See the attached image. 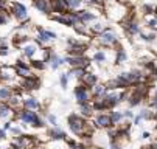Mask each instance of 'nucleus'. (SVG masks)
<instances>
[{
  "label": "nucleus",
  "instance_id": "obj_13",
  "mask_svg": "<svg viewBox=\"0 0 157 149\" xmlns=\"http://www.w3.org/2000/svg\"><path fill=\"white\" fill-rule=\"evenodd\" d=\"M82 82L86 84V86H89V87H94L95 84L98 82V78H97V75H94V73H89V72H86L84 75H82Z\"/></svg>",
  "mask_w": 157,
  "mask_h": 149
},
{
  "label": "nucleus",
  "instance_id": "obj_27",
  "mask_svg": "<svg viewBox=\"0 0 157 149\" xmlns=\"http://www.w3.org/2000/svg\"><path fill=\"white\" fill-rule=\"evenodd\" d=\"M107 59V53L106 51H97L95 54H94V61H97V62H104Z\"/></svg>",
  "mask_w": 157,
  "mask_h": 149
},
{
  "label": "nucleus",
  "instance_id": "obj_19",
  "mask_svg": "<svg viewBox=\"0 0 157 149\" xmlns=\"http://www.w3.org/2000/svg\"><path fill=\"white\" fill-rule=\"evenodd\" d=\"M24 87L28 89V90H33V89H37L39 87V79L34 78V76H28L24 82Z\"/></svg>",
  "mask_w": 157,
  "mask_h": 149
},
{
  "label": "nucleus",
  "instance_id": "obj_29",
  "mask_svg": "<svg viewBox=\"0 0 157 149\" xmlns=\"http://www.w3.org/2000/svg\"><path fill=\"white\" fill-rule=\"evenodd\" d=\"M110 117H112V121H114V124H118V123L124 118L123 112H112V114H110Z\"/></svg>",
  "mask_w": 157,
  "mask_h": 149
},
{
  "label": "nucleus",
  "instance_id": "obj_46",
  "mask_svg": "<svg viewBox=\"0 0 157 149\" xmlns=\"http://www.w3.org/2000/svg\"><path fill=\"white\" fill-rule=\"evenodd\" d=\"M5 6V2H3V0H0V8H3Z\"/></svg>",
  "mask_w": 157,
  "mask_h": 149
},
{
  "label": "nucleus",
  "instance_id": "obj_37",
  "mask_svg": "<svg viewBox=\"0 0 157 149\" xmlns=\"http://www.w3.org/2000/svg\"><path fill=\"white\" fill-rule=\"evenodd\" d=\"M82 2L87 3V5H90V6H94V5L100 6V0H82Z\"/></svg>",
  "mask_w": 157,
  "mask_h": 149
},
{
  "label": "nucleus",
  "instance_id": "obj_31",
  "mask_svg": "<svg viewBox=\"0 0 157 149\" xmlns=\"http://www.w3.org/2000/svg\"><path fill=\"white\" fill-rule=\"evenodd\" d=\"M140 115H142V118L143 120H152L155 115H154V110H151V109H145L143 112H140Z\"/></svg>",
  "mask_w": 157,
  "mask_h": 149
},
{
  "label": "nucleus",
  "instance_id": "obj_7",
  "mask_svg": "<svg viewBox=\"0 0 157 149\" xmlns=\"http://www.w3.org/2000/svg\"><path fill=\"white\" fill-rule=\"evenodd\" d=\"M69 9H70L69 0H52V11H55L58 14H64Z\"/></svg>",
  "mask_w": 157,
  "mask_h": 149
},
{
  "label": "nucleus",
  "instance_id": "obj_30",
  "mask_svg": "<svg viewBox=\"0 0 157 149\" xmlns=\"http://www.w3.org/2000/svg\"><path fill=\"white\" fill-rule=\"evenodd\" d=\"M155 36H157L155 33H142V31H140V37H142L145 42H152V40L155 39Z\"/></svg>",
  "mask_w": 157,
  "mask_h": 149
},
{
  "label": "nucleus",
  "instance_id": "obj_28",
  "mask_svg": "<svg viewBox=\"0 0 157 149\" xmlns=\"http://www.w3.org/2000/svg\"><path fill=\"white\" fill-rule=\"evenodd\" d=\"M146 25L149 28H157V17H152L151 14L146 16Z\"/></svg>",
  "mask_w": 157,
  "mask_h": 149
},
{
  "label": "nucleus",
  "instance_id": "obj_6",
  "mask_svg": "<svg viewBox=\"0 0 157 149\" xmlns=\"http://www.w3.org/2000/svg\"><path fill=\"white\" fill-rule=\"evenodd\" d=\"M75 98L78 101V104L81 102H87V101H90L89 98H90V93H89V86H86V84H79V86L75 87Z\"/></svg>",
  "mask_w": 157,
  "mask_h": 149
},
{
  "label": "nucleus",
  "instance_id": "obj_34",
  "mask_svg": "<svg viewBox=\"0 0 157 149\" xmlns=\"http://www.w3.org/2000/svg\"><path fill=\"white\" fill-rule=\"evenodd\" d=\"M31 65H33L34 69L44 70V69H45V61H33V62H31Z\"/></svg>",
  "mask_w": 157,
  "mask_h": 149
},
{
  "label": "nucleus",
  "instance_id": "obj_14",
  "mask_svg": "<svg viewBox=\"0 0 157 149\" xmlns=\"http://www.w3.org/2000/svg\"><path fill=\"white\" fill-rule=\"evenodd\" d=\"M107 86H101V84H95V86L92 87V93H94V96L95 98H101V96H104L106 93H107Z\"/></svg>",
  "mask_w": 157,
  "mask_h": 149
},
{
  "label": "nucleus",
  "instance_id": "obj_23",
  "mask_svg": "<svg viewBox=\"0 0 157 149\" xmlns=\"http://www.w3.org/2000/svg\"><path fill=\"white\" fill-rule=\"evenodd\" d=\"M84 73H86V69H82V67H72V70L69 72V75L73 78H82Z\"/></svg>",
  "mask_w": 157,
  "mask_h": 149
},
{
  "label": "nucleus",
  "instance_id": "obj_4",
  "mask_svg": "<svg viewBox=\"0 0 157 149\" xmlns=\"http://www.w3.org/2000/svg\"><path fill=\"white\" fill-rule=\"evenodd\" d=\"M107 16L110 19H115V20H120L126 16V8L120 3V2H115L112 3V6L107 8Z\"/></svg>",
  "mask_w": 157,
  "mask_h": 149
},
{
  "label": "nucleus",
  "instance_id": "obj_35",
  "mask_svg": "<svg viewBox=\"0 0 157 149\" xmlns=\"http://www.w3.org/2000/svg\"><path fill=\"white\" fill-rule=\"evenodd\" d=\"M81 2H82V0H69V8L70 9H78Z\"/></svg>",
  "mask_w": 157,
  "mask_h": 149
},
{
  "label": "nucleus",
  "instance_id": "obj_38",
  "mask_svg": "<svg viewBox=\"0 0 157 149\" xmlns=\"http://www.w3.org/2000/svg\"><path fill=\"white\" fill-rule=\"evenodd\" d=\"M123 115H124V118H126V120H132V118H134V114H132L131 110H124V112H123Z\"/></svg>",
  "mask_w": 157,
  "mask_h": 149
},
{
  "label": "nucleus",
  "instance_id": "obj_26",
  "mask_svg": "<svg viewBox=\"0 0 157 149\" xmlns=\"http://www.w3.org/2000/svg\"><path fill=\"white\" fill-rule=\"evenodd\" d=\"M11 98V89L10 87H0V99H10Z\"/></svg>",
  "mask_w": 157,
  "mask_h": 149
},
{
  "label": "nucleus",
  "instance_id": "obj_43",
  "mask_svg": "<svg viewBox=\"0 0 157 149\" xmlns=\"http://www.w3.org/2000/svg\"><path fill=\"white\" fill-rule=\"evenodd\" d=\"M11 132H13V134H16V135H19V134H20V129H19V127H13Z\"/></svg>",
  "mask_w": 157,
  "mask_h": 149
},
{
  "label": "nucleus",
  "instance_id": "obj_39",
  "mask_svg": "<svg viewBox=\"0 0 157 149\" xmlns=\"http://www.w3.org/2000/svg\"><path fill=\"white\" fill-rule=\"evenodd\" d=\"M48 123L53 124V126H56V117L55 115H48Z\"/></svg>",
  "mask_w": 157,
  "mask_h": 149
},
{
  "label": "nucleus",
  "instance_id": "obj_33",
  "mask_svg": "<svg viewBox=\"0 0 157 149\" xmlns=\"http://www.w3.org/2000/svg\"><path fill=\"white\" fill-rule=\"evenodd\" d=\"M69 76H70L69 73H62V75H61V87H62V89H65L67 84H69Z\"/></svg>",
  "mask_w": 157,
  "mask_h": 149
},
{
  "label": "nucleus",
  "instance_id": "obj_5",
  "mask_svg": "<svg viewBox=\"0 0 157 149\" xmlns=\"http://www.w3.org/2000/svg\"><path fill=\"white\" fill-rule=\"evenodd\" d=\"M65 62L67 64H70L72 67H82V69H86L89 64V59L87 58H84L82 54H69L65 58Z\"/></svg>",
  "mask_w": 157,
  "mask_h": 149
},
{
  "label": "nucleus",
  "instance_id": "obj_24",
  "mask_svg": "<svg viewBox=\"0 0 157 149\" xmlns=\"http://www.w3.org/2000/svg\"><path fill=\"white\" fill-rule=\"evenodd\" d=\"M128 59V54L124 50H117V54H115V64L118 65V64H123L124 61Z\"/></svg>",
  "mask_w": 157,
  "mask_h": 149
},
{
  "label": "nucleus",
  "instance_id": "obj_15",
  "mask_svg": "<svg viewBox=\"0 0 157 149\" xmlns=\"http://www.w3.org/2000/svg\"><path fill=\"white\" fill-rule=\"evenodd\" d=\"M48 62H50V67H52L53 70H56V69H59L62 64L65 62V58H61V56H58V54H52V58L48 59Z\"/></svg>",
  "mask_w": 157,
  "mask_h": 149
},
{
  "label": "nucleus",
  "instance_id": "obj_3",
  "mask_svg": "<svg viewBox=\"0 0 157 149\" xmlns=\"http://www.w3.org/2000/svg\"><path fill=\"white\" fill-rule=\"evenodd\" d=\"M20 120L24 121V123L33 124V126H36V127H39V126L44 124L42 120L37 117V114L33 112V109H25V110H22V114H20Z\"/></svg>",
  "mask_w": 157,
  "mask_h": 149
},
{
  "label": "nucleus",
  "instance_id": "obj_45",
  "mask_svg": "<svg viewBox=\"0 0 157 149\" xmlns=\"http://www.w3.org/2000/svg\"><path fill=\"white\" fill-rule=\"evenodd\" d=\"M149 137H151V135H149L148 132H143V138H149Z\"/></svg>",
  "mask_w": 157,
  "mask_h": 149
},
{
  "label": "nucleus",
  "instance_id": "obj_32",
  "mask_svg": "<svg viewBox=\"0 0 157 149\" xmlns=\"http://www.w3.org/2000/svg\"><path fill=\"white\" fill-rule=\"evenodd\" d=\"M11 109L8 107V106H0V118H6L10 115Z\"/></svg>",
  "mask_w": 157,
  "mask_h": 149
},
{
  "label": "nucleus",
  "instance_id": "obj_18",
  "mask_svg": "<svg viewBox=\"0 0 157 149\" xmlns=\"http://www.w3.org/2000/svg\"><path fill=\"white\" fill-rule=\"evenodd\" d=\"M126 31L129 34H140V27L136 20H128L126 22Z\"/></svg>",
  "mask_w": 157,
  "mask_h": 149
},
{
  "label": "nucleus",
  "instance_id": "obj_25",
  "mask_svg": "<svg viewBox=\"0 0 157 149\" xmlns=\"http://www.w3.org/2000/svg\"><path fill=\"white\" fill-rule=\"evenodd\" d=\"M24 106H25L27 109H33V110H34V109L39 107V102H37L34 98H27V99L24 101Z\"/></svg>",
  "mask_w": 157,
  "mask_h": 149
},
{
  "label": "nucleus",
  "instance_id": "obj_9",
  "mask_svg": "<svg viewBox=\"0 0 157 149\" xmlns=\"http://www.w3.org/2000/svg\"><path fill=\"white\" fill-rule=\"evenodd\" d=\"M13 14L19 20H27V17H28L27 8L22 5V3H13Z\"/></svg>",
  "mask_w": 157,
  "mask_h": 149
},
{
  "label": "nucleus",
  "instance_id": "obj_44",
  "mask_svg": "<svg viewBox=\"0 0 157 149\" xmlns=\"http://www.w3.org/2000/svg\"><path fill=\"white\" fill-rule=\"evenodd\" d=\"M2 138H5V131L0 129V140H2Z\"/></svg>",
  "mask_w": 157,
  "mask_h": 149
},
{
  "label": "nucleus",
  "instance_id": "obj_40",
  "mask_svg": "<svg viewBox=\"0 0 157 149\" xmlns=\"http://www.w3.org/2000/svg\"><path fill=\"white\" fill-rule=\"evenodd\" d=\"M0 54H8V48L5 47V44L0 45Z\"/></svg>",
  "mask_w": 157,
  "mask_h": 149
},
{
  "label": "nucleus",
  "instance_id": "obj_2",
  "mask_svg": "<svg viewBox=\"0 0 157 149\" xmlns=\"http://www.w3.org/2000/svg\"><path fill=\"white\" fill-rule=\"evenodd\" d=\"M117 40H118L117 33H115L114 30H110V28L103 30V31L100 33V36H98V42H100L101 45H104V47L115 45V44H117Z\"/></svg>",
  "mask_w": 157,
  "mask_h": 149
},
{
  "label": "nucleus",
  "instance_id": "obj_21",
  "mask_svg": "<svg viewBox=\"0 0 157 149\" xmlns=\"http://www.w3.org/2000/svg\"><path fill=\"white\" fill-rule=\"evenodd\" d=\"M79 110L82 112L84 117H90L92 112H94V107L90 106V101H87V102H81L79 104Z\"/></svg>",
  "mask_w": 157,
  "mask_h": 149
},
{
  "label": "nucleus",
  "instance_id": "obj_36",
  "mask_svg": "<svg viewBox=\"0 0 157 149\" xmlns=\"http://www.w3.org/2000/svg\"><path fill=\"white\" fill-rule=\"evenodd\" d=\"M104 30V25L103 24H100V22H97L94 27H92V31H95V33H101Z\"/></svg>",
  "mask_w": 157,
  "mask_h": 149
},
{
  "label": "nucleus",
  "instance_id": "obj_11",
  "mask_svg": "<svg viewBox=\"0 0 157 149\" xmlns=\"http://www.w3.org/2000/svg\"><path fill=\"white\" fill-rule=\"evenodd\" d=\"M53 39H56V33L37 28V40L39 42H48V40H53Z\"/></svg>",
  "mask_w": 157,
  "mask_h": 149
},
{
  "label": "nucleus",
  "instance_id": "obj_42",
  "mask_svg": "<svg viewBox=\"0 0 157 149\" xmlns=\"http://www.w3.org/2000/svg\"><path fill=\"white\" fill-rule=\"evenodd\" d=\"M5 22H6V17H5L2 13H0V25H3Z\"/></svg>",
  "mask_w": 157,
  "mask_h": 149
},
{
  "label": "nucleus",
  "instance_id": "obj_22",
  "mask_svg": "<svg viewBox=\"0 0 157 149\" xmlns=\"http://www.w3.org/2000/svg\"><path fill=\"white\" fill-rule=\"evenodd\" d=\"M36 53H37V45H34V44H28V45L24 47V54H25V56L33 58Z\"/></svg>",
  "mask_w": 157,
  "mask_h": 149
},
{
  "label": "nucleus",
  "instance_id": "obj_12",
  "mask_svg": "<svg viewBox=\"0 0 157 149\" xmlns=\"http://www.w3.org/2000/svg\"><path fill=\"white\" fill-rule=\"evenodd\" d=\"M16 70H17V75L24 76V78L31 76V70H30V67L27 65L25 62H22V61H17V64H16Z\"/></svg>",
  "mask_w": 157,
  "mask_h": 149
},
{
  "label": "nucleus",
  "instance_id": "obj_16",
  "mask_svg": "<svg viewBox=\"0 0 157 149\" xmlns=\"http://www.w3.org/2000/svg\"><path fill=\"white\" fill-rule=\"evenodd\" d=\"M76 14L79 16V20L81 22H90V20H95V14H92L90 11H84V9H79V11H76Z\"/></svg>",
  "mask_w": 157,
  "mask_h": 149
},
{
  "label": "nucleus",
  "instance_id": "obj_41",
  "mask_svg": "<svg viewBox=\"0 0 157 149\" xmlns=\"http://www.w3.org/2000/svg\"><path fill=\"white\" fill-rule=\"evenodd\" d=\"M143 118H142V115H137V117H134V124H140V121H142Z\"/></svg>",
  "mask_w": 157,
  "mask_h": 149
},
{
  "label": "nucleus",
  "instance_id": "obj_20",
  "mask_svg": "<svg viewBox=\"0 0 157 149\" xmlns=\"http://www.w3.org/2000/svg\"><path fill=\"white\" fill-rule=\"evenodd\" d=\"M50 137H52L53 140H65V138H67L65 132H64L62 129H59V127H56V126L50 131Z\"/></svg>",
  "mask_w": 157,
  "mask_h": 149
},
{
  "label": "nucleus",
  "instance_id": "obj_17",
  "mask_svg": "<svg viewBox=\"0 0 157 149\" xmlns=\"http://www.w3.org/2000/svg\"><path fill=\"white\" fill-rule=\"evenodd\" d=\"M14 75H17V70L13 69V67H2L0 69V76L3 79H11V78H14Z\"/></svg>",
  "mask_w": 157,
  "mask_h": 149
},
{
  "label": "nucleus",
  "instance_id": "obj_8",
  "mask_svg": "<svg viewBox=\"0 0 157 149\" xmlns=\"http://www.w3.org/2000/svg\"><path fill=\"white\" fill-rule=\"evenodd\" d=\"M95 124H97L98 127H103V129H109V127L114 124V121H112V117H110V115L100 114V115L95 118Z\"/></svg>",
  "mask_w": 157,
  "mask_h": 149
},
{
  "label": "nucleus",
  "instance_id": "obj_1",
  "mask_svg": "<svg viewBox=\"0 0 157 149\" xmlns=\"http://www.w3.org/2000/svg\"><path fill=\"white\" fill-rule=\"evenodd\" d=\"M69 126H70V131L75 134V135H82V137H87L89 134H92V127L89 126V123L86 120H82L79 115L73 114L69 117Z\"/></svg>",
  "mask_w": 157,
  "mask_h": 149
},
{
  "label": "nucleus",
  "instance_id": "obj_10",
  "mask_svg": "<svg viewBox=\"0 0 157 149\" xmlns=\"http://www.w3.org/2000/svg\"><path fill=\"white\" fill-rule=\"evenodd\" d=\"M34 6L40 13L48 14V13H52V0H34Z\"/></svg>",
  "mask_w": 157,
  "mask_h": 149
}]
</instances>
